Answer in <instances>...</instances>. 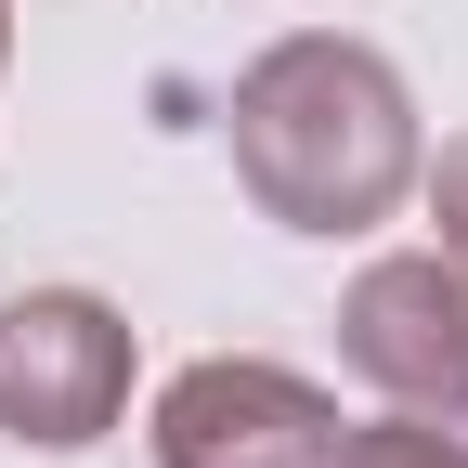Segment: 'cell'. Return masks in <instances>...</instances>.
<instances>
[{
	"label": "cell",
	"instance_id": "6da1fadb",
	"mask_svg": "<svg viewBox=\"0 0 468 468\" xmlns=\"http://www.w3.org/2000/svg\"><path fill=\"white\" fill-rule=\"evenodd\" d=\"M234 169L248 196L300 234H365L417 183V104L378 52L351 39H286L234 79Z\"/></svg>",
	"mask_w": 468,
	"mask_h": 468
},
{
	"label": "cell",
	"instance_id": "7a4b0ae2",
	"mask_svg": "<svg viewBox=\"0 0 468 468\" xmlns=\"http://www.w3.org/2000/svg\"><path fill=\"white\" fill-rule=\"evenodd\" d=\"M131 403V325L79 286H39V300L0 313V430L39 442V455H79L117 430Z\"/></svg>",
	"mask_w": 468,
	"mask_h": 468
},
{
	"label": "cell",
	"instance_id": "3957f363",
	"mask_svg": "<svg viewBox=\"0 0 468 468\" xmlns=\"http://www.w3.org/2000/svg\"><path fill=\"white\" fill-rule=\"evenodd\" d=\"M338 338H351V365H365L403 417L468 430V261H442V248L378 261L365 286H351Z\"/></svg>",
	"mask_w": 468,
	"mask_h": 468
},
{
	"label": "cell",
	"instance_id": "277c9868",
	"mask_svg": "<svg viewBox=\"0 0 468 468\" xmlns=\"http://www.w3.org/2000/svg\"><path fill=\"white\" fill-rule=\"evenodd\" d=\"M156 455L169 468H325L338 403L286 365H183L156 390Z\"/></svg>",
	"mask_w": 468,
	"mask_h": 468
},
{
	"label": "cell",
	"instance_id": "5b68a950",
	"mask_svg": "<svg viewBox=\"0 0 468 468\" xmlns=\"http://www.w3.org/2000/svg\"><path fill=\"white\" fill-rule=\"evenodd\" d=\"M325 468H468V430H442V417H378V430H338Z\"/></svg>",
	"mask_w": 468,
	"mask_h": 468
},
{
	"label": "cell",
	"instance_id": "8992f818",
	"mask_svg": "<svg viewBox=\"0 0 468 468\" xmlns=\"http://www.w3.org/2000/svg\"><path fill=\"white\" fill-rule=\"evenodd\" d=\"M430 208H442V261H468V144L442 156V183H430Z\"/></svg>",
	"mask_w": 468,
	"mask_h": 468
},
{
	"label": "cell",
	"instance_id": "52a82bcc",
	"mask_svg": "<svg viewBox=\"0 0 468 468\" xmlns=\"http://www.w3.org/2000/svg\"><path fill=\"white\" fill-rule=\"evenodd\" d=\"M0 52H14V14H0Z\"/></svg>",
	"mask_w": 468,
	"mask_h": 468
}]
</instances>
